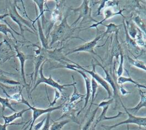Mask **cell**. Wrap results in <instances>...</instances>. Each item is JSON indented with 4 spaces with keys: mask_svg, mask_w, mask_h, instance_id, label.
<instances>
[{
    "mask_svg": "<svg viewBox=\"0 0 146 130\" xmlns=\"http://www.w3.org/2000/svg\"><path fill=\"white\" fill-rule=\"evenodd\" d=\"M67 17L68 13L66 14L59 25L54 27V29L50 33L51 36L50 47L55 42L59 40H65L72 36L74 29L71 26L68 25L67 21Z\"/></svg>",
    "mask_w": 146,
    "mask_h": 130,
    "instance_id": "1",
    "label": "cell"
},
{
    "mask_svg": "<svg viewBox=\"0 0 146 130\" xmlns=\"http://www.w3.org/2000/svg\"><path fill=\"white\" fill-rule=\"evenodd\" d=\"M67 60L68 61L72 63V64H74L75 65L74 68H77V69H79V70L84 71V72H87V73H88L92 76V78H93L97 83H98L102 87H103L106 90V91L107 92V94H108L107 99H110L111 98V97L112 96V91L111 90L110 86L108 84V83L100 75H99L96 72V70H95L96 65H95V64L94 63L93 60H92V61H91L92 67V70H88L84 68V67H83L82 66H80L79 64H78L77 63H76L75 62H73V61H72L71 60H69V59H67Z\"/></svg>",
    "mask_w": 146,
    "mask_h": 130,
    "instance_id": "5",
    "label": "cell"
},
{
    "mask_svg": "<svg viewBox=\"0 0 146 130\" xmlns=\"http://www.w3.org/2000/svg\"><path fill=\"white\" fill-rule=\"evenodd\" d=\"M116 83H117V84H118L119 85H122L125 83H131L134 84L136 86H137L139 88H143L145 89V88H146L145 85L141 84L137 82L132 79V78L130 76L126 77V76H121L120 77H118L116 80Z\"/></svg>",
    "mask_w": 146,
    "mask_h": 130,
    "instance_id": "21",
    "label": "cell"
},
{
    "mask_svg": "<svg viewBox=\"0 0 146 130\" xmlns=\"http://www.w3.org/2000/svg\"><path fill=\"white\" fill-rule=\"evenodd\" d=\"M60 97V94L59 91H58V90L56 89H55V96H54V99L53 100V101L50 103L49 105L48 106V107H53V105L56 103V100L59 99Z\"/></svg>",
    "mask_w": 146,
    "mask_h": 130,
    "instance_id": "38",
    "label": "cell"
},
{
    "mask_svg": "<svg viewBox=\"0 0 146 130\" xmlns=\"http://www.w3.org/2000/svg\"><path fill=\"white\" fill-rule=\"evenodd\" d=\"M119 91H120V92L121 94V95L122 96H125L127 95H128V94H130L131 92L127 91L124 87L123 86H122L121 85H120L119 86Z\"/></svg>",
    "mask_w": 146,
    "mask_h": 130,
    "instance_id": "42",
    "label": "cell"
},
{
    "mask_svg": "<svg viewBox=\"0 0 146 130\" xmlns=\"http://www.w3.org/2000/svg\"><path fill=\"white\" fill-rule=\"evenodd\" d=\"M139 92L140 96V99L139 103L133 108H127V110L132 115H135L137 113V112L143 107H146V96L145 95V92H143L139 88Z\"/></svg>",
    "mask_w": 146,
    "mask_h": 130,
    "instance_id": "16",
    "label": "cell"
},
{
    "mask_svg": "<svg viewBox=\"0 0 146 130\" xmlns=\"http://www.w3.org/2000/svg\"><path fill=\"white\" fill-rule=\"evenodd\" d=\"M0 32L3 34L5 36H7V38H8V33L11 34L13 38L17 41V39L15 38L12 30L7 27V25L0 23Z\"/></svg>",
    "mask_w": 146,
    "mask_h": 130,
    "instance_id": "34",
    "label": "cell"
},
{
    "mask_svg": "<svg viewBox=\"0 0 146 130\" xmlns=\"http://www.w3.org/2000/svg\"><path fill=\"white\" fill-rule=\"evenodd\" d=\"M23 122L20 123H12L10 124H2L0 123V130H7V127L9 125H22L23 124H25Z\"/></svg>",
    "mask_w": 146,
    "mask_h": 130,
    "instance_id": "41",
    "label": "cell"
},
{
    "mask_svg": "<svg viewBox=\"0 0 146 130\" xmlns=\"http://www.w3.org/2000/svg\"><path fill=\"white\" fill-rule=\"evenodd\" d=\"M46 117H44V119L42 121L36 123L35 125H34L33 126L34 127V130H39L43 127V125L44 123V121L46 120Z\"/></svg>",
    "mask_w": 146,
    "mask_h": 130,
    "instance_id": "40",
    "label": "cell"
},
{
    "mask_svg": "<svg viewBox=\"0 0 146 130\" xmlns=\"http://www.w3.org/2000/svg\"><path fill=\"white\" fill-rule=\"evenodd\" d=\"M124 9L123 10H120L119 11H117V12H115L112 10V9L110 8V7H108V8H106L105 9V10L104 11V18L100 22H98L95 23H94L93 25H91L90 26L88 27H86L85 29H82V30H86V29H90V28H96L97 30H98V26L99 25H102L103 23L107 20L108 19H110L113 17H114L115 15H121L122 17H125L124 15L122 14V12L123 11Z\"/></svg>",
    "mask_w": 146,
    "mask_h": 130,
    "instance_id": "13",
    "label": "cell"
},
{
    "mask_svg": "<svg viewBox=\"0 0 146 130\" xmlns=\"http://www.w3.org/2000/svg\"><path fill=\"white\" fill-rule=\"evenodd\" d=\"M37 25H38V35L40 38V40L42 44V48L44 50H47L49 48L48 43V38L46 37V36L44 35L43 29L41 26V23L40 22L39 19H38L37 21Z\"/></svg>",
    "mask_w": 146,
    "mask_h": 130,
    "instance_id": "19",
    "label": "cell"
},
{
    "mask_svg": "<svg viewBox=\"0 0 146 130\" xmlns=\"http://www.w3.org/2000/svg\"><path fill=\"white\" fill-rule=\"evenodd\" d=\"M0 104L2 105V115H3L5 109L6 108H8L9 109H10L11 111H14V112H16L17 111L13 108L12 107V104L10 103L9 101V99L6 97V98H2L1 96H0Z\"/></svg>",
    "mask_w": 146,
    "mask_h": 130,
    "instance_id": "27",
    "label": "cell"
},
{
    "mask_svg": "<svg viewBox=\"0 0 146 130\" xmlns=\"http://www.w3.org/2000/svg\"><path fill=\"white\" fill-rule=\"evenodd\" d=\"M127 59H128L129 63L131 65H132L138 68L141 69L144 71H145L146 67H145V63L144 62H143L141 60H137V59H134L129 57V56H127Z\"/></svg>",
    "mask_w": 146,
    "mask_h": 130,
    "instance_id": "25",
    "label": "cell"
},
{
    "mask_svg": "<svg viewBox=\"0 0 146 130\" xmlns=\"http://www.w3.org/2000/svg\"><path fill=\"white\" fill-rule=\"evenodd\" d=\"M102 38H103L102 34H100L99 35L98 34L97 36L93 40L88 42H86L84 44L82 45H80L77 47L72 48L71 51L68 52L65 55L66 56L69 54L74 53V52H87L92 54L94 55H95L98 57H99L100 58H101L100 56L95 52L94 47L96 46L98 41Z\"/></svg>",
    "mask_w": 146,
    "mask_h": 130,
    "instance_id": "9",
    "label": "cell"
},
{
    "mask_svg": "<svg viewBox=\"0 0 146 130\" xmlns=\"http://www.w3.org/2000/svg\"><path fill=\"white\" fill-rule=\"evenodd\" d=\"M20 103H23L25 104L26 105H27L29 108L30 109V110L33 111V117H32V120L31 121L30 123V128L29 130H32V128L34 126V123L35 121V120L41 115L44 114V113H51V112L56 110V109H62L64 103L61 104L60 105L56 106V107H47V108L45 109H42V108H36L34 106H31L29 103L27 101V100H26V99H25L24 98H22V101H21Z\"/></svg>",
    "mask_w": 146,
    "mask_h": 130,
    "instance_id": "8",
    "label": "cell"
},
{
    "mask_svg": "<svg viewBox=\"0 0 146 130\" xmlns=\"http://www.w3.org/2000/svg\"><path fill=\"white\" fill-rule=\"evenodd\" d=\"M30 123H31V121H30V122H29V124H28V125H27L25 128H23L22 130H26V129L29 128V127H30Z\"/></svg>",
    "mask_w": 146,
    "mask_h": 130,
    "instance_id": "44",
    "label": "cell"
},
{
    "mask_svg": "<svg viewBox=\"0 0 146 130\" xmlns=\"http://www.w3.org/2000/svg\"><path fill=\"white\" fill-rule=\"evenodd\" d=\"M91 100L90 107L88 108V109L87 112L86 113V115H85V117L87 115V114H88V112H90V108H91L92 105L93 104L95 98V95H96L97 88H98V87H99V85H98V83H97L93 78H92V79H91Z\"/></svg>",
    "mask_w": 146,
    "mask_h": 130,
    "instance_id": "22",
    "label": "cell"
},
{
    "mask_svg": "<svg viewBox=\"0 0 146 130\" xmlns=\"http://www.w3.org/2000/svg\"><path fill=\"white\" fill-rule=\"evenodd\" d=\"M137 34L136 36V38L135 39V41L136 44H137V46H141V47H145V40L143 38V35H142V32L137 27Z\"/></svg>",
    "mask_w": 146,
    "mask_h": 130,
    "instance_id": "32",
    "label": "cell"
},
{
    "mask_svg": "<svg viewBox=\"0 0 146 130\" xmlns=\"http://www.w3.org/2000/svg\"><path fill=\"white\" fill-rule=\"evenodd\" d=\"M75 85L76 84H74L73 86L74 91H73V93H72V94L71 95V97L70 98L68 103H75V101L78 100L79 99H84L85 98V96H86L85 94L84 95H82V94H80L79 92V91H78Z\"/></svg>",
    "mask_w": 146,
    "mask_h": 130,
    "instance_id": "28",
    "label": "cell"
},
{
    "mask_svg": "<svg viewBox=\"0 0 146 130\" xmlns=\"http://www.w3.org/2000/svg\"><path fill=\"white\" fill-rule=\"evenodd\" d=\"M127 32L128 34L129 35V36L133 39L135 40L137 31V27L135 26V24L133 23V22H130V23L129 24L128 22H127Z\"/></svg>",
    "mask_w": 146,
    "mask_h": 130,
    "instance_id": "26",
    "label": "cell"
},
{
    "mask_svg": "<svg viewBox=\"0 0 146 130\" xmlns=\"http://www.w3.org/2000/svg\"><path fill=\"white\" fill-rule=\"evenodd\" d=\"M35 3V5L38 6V9H39V15L37 17V18H35V19L34 21H32L33 22V23H32V26H33V27L34 28V30H36L34 24V23L38 20V19H39V18H42V29H44V11H48V10H44V5L45 4V3L47 2V1H44V0H34V1H33Z\"/></svg>",
    "mask_w": 146,
    "mask_h": 130,
    "instance_id": "15",
    "label": "cell"
},
{
    "mask_svg": "<svg viewBox=\"0 0 146 130\" xmlns=\"http://www.w3.org/2000/svg\"><path fill=\"white\" fill-rule=\"evenodd\" d=\"M127 130H129V125L128 124L127 125Z\"/></svg>",
    "mask_w": 146,
    "mask_h": 130,
    "instance_id": "45",
    "label": "cell"
},
{
    "mask_svg": "<svg viewBox=\"0 0 146 130\" xmlns=\"http://www.w3.org/2000/svg\"><path fill=\"white\" fill-rule=\"evenodd\" d=\"M119 55L120 56V62H119V64L118 66V68L116 70V74H117V76L120 77L122 75L123 71H124V67H123V64H124V55L121 50V48L119 52Z\"/></svg>",
    "mask_w": 146,
    "mask_h": 130,
    "instance_id": "33",
    "label": "cell"
},
{
    "mask_svg": "<svg viewBox=\"0 0 146 130\" xmlns=\"http://www.w3.org/2000/svg\"><path fill=\"white\" fill-rule=\"evenodd\" d=\"M98 109H99V107H97L96 108V109L93 111L91 115L90 116L89 119L86 121V124H84V125L82 128V130H92V129H94V128L93 127V125H93V122L94 121L95 115H96V113Z\"/></svg>",
    "mask_w": 146,
    "mask_h": 130,
    "instance_id": "23",
    "label": "cell"
},
{
    "mask_svg": "<svg viewBox=\"0 0 146 130\" xmlns=\"http://www.w3.org/2000/svg\"><path fill=\"white\" fill-rule=\"evenodd\" d=\"M50 113H47V116H46V120L44 121V123L42 127V128L41 130H50Z\"/></svg>",
    "mask_w": 146,
    "mask_h": 130,
    "instance_id": "37",
    "label": "cell"
},
{
    "mask_svg": "<svg viewBox=\"0 0 146 130\" xmlns=\"http://www.w3.org/2000/svg\"><path fill=\"white\" fill-rule=\"evenodd\" d=\"M9 16V14L8 13H5V14H2V15H0V21H4L5 23H6L7 24H8L7 23V22H6V21L3 20V19Z\"/></svg>",
    "mask_w": 146,
    "mask_h": 130,
    "instance_id": "43",
    "label": "cell"
},
{
    "mask_svg": "<svg viewBox=\"0 0 146 130\" xmlns=\"http://www.w3.org/2000/svg\"><path fill=\"white\" fill-rule=\"evenodd\" d=\"M70 122L69 119L63 120L59 121H54L50 127V130H61L63 127Z\"/></svg>",
    "mask_w": 146,
    "mask_h": 130,
    "instance_id": "30",
    "label": "cell"
},
{
    "mask_svg": "<svg viewBox=\"0 0 146 130\" xmlns=\"http://www.w3.org/2000/svg\"><path fill=\"white\" fill-rule=\"evenodd\" d=\"M56 7L54 10V11L51 13V23L49 25L48 27V30H47V38H48V36L49 35V33L50 32L51 29L53 26H54V24L56 22H57L60 17H62V14L60 11V5H61V1H56Z\"/></svg>",
    "mask_w": 146,
    "mask_h": 130,
    "instance_id": "14",
    "label": "cell"
},
{
    "mask_svg": "<svg viewBox=\"0 0 146 130\" xmlns=\"http://www.w3.org/2000/svg\"><path fill=\"white\" fill-rule=\"evenodd\" d=\"M1 88H2V90H3V92L5 93V94L6 95V97H7L9 99L14 100L17 101L18 102V103H21V101H22V98H23V95H22V91L23 88H22V90H21L19 92L15 93V94H13V95H9V94L7 93V92L6 91V90H5L3 88L1 87Z\"/></svg>",
    "mask_w": 146,
    "mask_h": 130,
    "instance_id": "29",
    "label": "cell"
},
{
    "mask_svg": "<svg viewBox=\"0 0 146 130\" xmlns=\"http://www.w3.org/2000/svg\"><path fill=\"white\" fill-rule=\"evenodd\" d=\"M15 51L17 53V54L15 55V57L18 58L20 62L21 73V76H22V78L23 79V82L24 84H25V86L27 87L29 85L27 84L26 80L25 74V62L26 60L31 59V56L27 55L26 54H25L24 52L19 51L17 46H15Z\"/></svg>",
    "mask_w": 146,
    "mask_h": 130,
    "instance_id": "12",
    "label": "cell"
},
{
    "mask_svg": "<svg viewBox=\"0 0 146 130\" xmlns=\"http://www.w3.org/2000/svg\"><path fill=\"white\" fill-rule=\"evenodd\" d=\"M119 101L122 105V107H123V108L124 109L125 113L127 114L128 115V118L122 121L121 122H119L116 124L112 125H102V127L104 128V129H106V130H111L112 128H115L119 125H122V124H135L137 125L138 126H139L140 127H143L144 128L146 126V117H140V116H136L135 115H133L132 114H131V113H129L127 110L126 107L124 106V105L123 104L121 99H119Z\"/></svg>",
    "mask_w": 146,
    "mask_h": 130,
    "instance_id": "6",
    "label": "cell"
},
{
    "mask_svg": "<svg viewBox=\"0 0 146 130\" xmlns=\"http://www.w3.org/2000/svg\"><path fill=\"white\" fill-rule=\"evenodd\" d=\"M113 101V99H110L108 100H104L101 101L98 105V107H102L103 108L102 112L101 113V114L100 115V116L98 117V119L96 120L95 123L93 124V127L94 128L96 127V125L101 121H104V120H111V119H114L116 118H117L120 116H121L123 115H124V113L122 112H119L118 113L115 115V116H110V117H108L106 116V113L107 111L109 108V106L110 104H111Z\"/></svg>",
    "mask_w": 146,
    "mask_h": 130,
    "instance_id": "10",
    "label": "cell"
},
{
    "mask_svg": "<svg viewBox=\"0 0 146 130\" xmlns=\"http://www.w3.org/2000/svg\"><path fill=\"white\" fill-rule=\"evenodd\" d=\"M66 63V65L65 66H59L58 68H67V69H69V70H74V71H75L76 72H78V73H79L83 78L84 80V83H85V86H86V93L85 94V98H84V104L83 105V107L82 108V109L77 113V115L76 116H78L80 113V112L84 110L87 106V104H88V101H89V99H90V98L91 96V79L90 78L86 75V74L79 70V69H77V68H74V64H70V63Z\"/></svg>",
    "mask_w": 146,
    "mask_h": 130,
    "instance_id": "7",
    "label": "cell"
},
{
    "mask_svg": "<svg viewBox=\"0 0 146 130\" xmlns=\"http://www.w3.org/2000/svg\"><path fill=\"white\" fill-rule=\"evenodd\" d=\"M102 25L103 26H105L107 28L106 31L103 33H102V35H103V37H104L106 35L108 34H111V33H112V32H114V33H116V32H118V31H119V26H121V25H116L114 23H111L108 25H104V24H102Z\"/></svg>",
    "mask_w": 146,
    "mask_h": 130,
    "instance_id": "24",
    "label": "cell"
},
{
    "mask_svg": "<svg viewBox=\"0 0 146 130\" xmlns=\"http://www.w3.org/2000/svg\"><path fill=\"white\" fill-rule=\"evenodd\" d=\"M123 26H124V29H125V42H126V44L127 45V47H128L129 50H131L132 52H134V53L137 54L140 51V48H139V47L136 44L135 40L132 39L129 36V35L128 34V32H127L126 25L125 24L124 19L123 21Z\"/></svg>",
    "mask_w": 146,
    "mask_h": 130,
    "instance_id": "17",
    "label": "cell"
},
{
    "mask_svg": "<svg viewBox=\"0 0 146 130\" xmlns=\"http://www.w3.org/2000/svg\"><path fill=\"white\" fill-rule=\"evenodd\" d=\"M48 60L46 59V60H44L41 64V66L39 67V78L38 79L34 84V87L32 88V90L30 91V94L36 88V87L40 84V83H44L46 84H47L50 86H51L52 87L54 88L55 89H56L58 90L59 91V92H62V90L63 89H65V87L67 86H73L74 84H76V83L75 82H74L73 83L71 84H60L58 82H56L52 78V76L51 75H49L48 78H45L44 76L43 75V67L44 64L46 63V62H47Z\"/></svg>",
    "mask_w": 146,
    "mask_h": 130,
    "instance_id": "4",
    "label": "cell"
},
{
    "mask_svg": "<svg viewBox=\"0 0 146 130\" xmlns=\"http://www.w3.org/2000/svg\"><path fill=\"white\" fill-rule=\"evenodd\" d=\"M107 0H103V1H98L99 2V6L98 9V11H97V15H100V11L103 8H104L106 3L107 2Z\"/></svg>",
    "mask_w": 146,
    "mask_h": 130,
    "instance_id": "39",
    "label": "cell"
},
{
    "mask_svg": "<svg viewBox=\"0 0 146 130\" xmlns=\"http://www.w3.org/2000/svg\"><path fill=\"white\" fill-rule=\"evenodd\" d=\"M0 82H3L5 83L11 84V85H19L21 83L20 82L18 81H15L12 79H10L8 78H2V76H0Z\"/></svg>",
    "mask_w": 146,
    "mask_h": 130,
    "instance_id": "36",
    "label": "cell"
},
{
    "mask_svg": "<svg viewBox=\"0 0 146 130\" xmlns=\"http://www.w3.org/2000/svg\"><path fill=\"white\" fill-rule=\"evenodd\" d=\"M133 22L136 23L137 26V28L139 29L141 31H142L144 34L145 33V22L143 20L142 18L140 17L139 15H136L133 18Z\"/></svg>",
    "mask_w": 146,
    "mask_h": 130,
    "instance_id": "31",
    "label": "cell"
},
{
    "mask_svg": "<svg viewBox=\"0 0 146 130\" xmlns=\"http://www.w3.org/2000/svg\"><path fill=\"white\" fill-rule=\"evenodd\" d=\"M30 110V109L27 108L22 109L20 111H16L13 114L9 115V116H4L2 115V117L4 120V124H10L12 123L13 121H14L15 119L18 118H21L22 120H23V115L24 113H25L26 111Z\"/></svg>",
    "mask_w": 146,
    "mask_h": 130,
    "instance_id": "18",
    "label": "cell"
},
{
    "mask_svg": "<svg viewBox=\"0 0 146 130\" xmlns=\"http://www.w3.org/2000/svg\"><path fill=\"white\" fill-rule=\"evenodd\" d=\"M82 100L78 101V102H76V103H67L66 104H64L62 109V111H63V114H64L69 111H70L71 110L74 109L75 108V106L76 104L79 103L80 101H81Z\"/></svg>",
    "mask_w": 146,
    "mask_h": 130,
    "instance_id": "35",
    "label": "cell"
},
{
    "mask_svg": "<svg viewBox=\"0 0 146 130\" xmlns=\"http://www.w3.org/2000/svg\"><path fill=\"white\" fill-rule=\"evenodd\" d=\"M95 62H96V64H95V65H98V66L101 67L102 68V69L103 70L105 74H106V77L104 78H103V79L108 83V84L110 85V86H111V87L112 88V89L113 90V98H114V99L115 100V107H116L117 104V100H119V99L120 98L119 95L118 94V92H117V87H116V83L114 81V80L112 78V77L111 76L110 72L104 68V67L102 64H100V63L99 62H98L96 59H95Z\"/></svg>",
    "mask_w": 146,
    "mask_h": 130,
    "instance_id": "11",
    "label": "cell"
},
{
    "mask_svg": "<svg viewBox=\"0 0 146 130\" xmlns=\"http://www.w3.org/2000/svg\"><path fill=\"white\" fill-rule=\"evenodd\" d=\"M44 56L43 54H40V55H38L37 56L35 57L34 58L33 62H34V64L35 66V68H34V81L33 83H35L36 80V78H37V76H38V73L39 72V69L40 66H41L42 63L46 60H44Z\"/></svg>",
    "mask_w": 146,
    "mask_h": 130,
    "instance_id": "20",
    "label": "cell"
},
{
    "mask_svg": "<svg viewBox=\"0 0 146 130\" xmlns=\"http://www.w3.org/2000/svg\"><path fill=\"white\" fill-rule=\"evenodd\" d=\"M89 1H83L81 5H80L79 7H76V8H70V10H72L73 12L75 13H79V15L78 18L73 22V23L71 25V26L73 27L78 22V21L80 19H82L80 22V25L86 23H88V22H94L95 23L98 22V21L94 19L92 17H91V12H92V9L91 7L89 6L88 5Z\"/></svg>",
    "mask_w": 146,
    "mask_h": 130,
    "instance_id": "3",
    "label": "cell"
},
{
    "mask_svg": "<svg viewBox=\"0 0 146 130\" xmlns=\"http://www.w3.org/2000/svg\"><path fill=\"white\" fill-rule=\"evenodd\" d=\"M6 9H7L9 12V15L11 18V19L15 22L19 27L20 30H21V35L23 38L24 37V31L25 29H23V25H25L26 27H29L32 29L33 32L36 34V32H35V30L33 27L32 25L31 24L30 22L26 20L23 17L19 15V14L18 13L17 10V7H18L17 6V1H6Z\"/></svg>",
    "mask_w": 146,
    "mask_h": 130,
    "instance_id": "2",
    "label": "cell"
}]
</instances>
